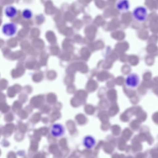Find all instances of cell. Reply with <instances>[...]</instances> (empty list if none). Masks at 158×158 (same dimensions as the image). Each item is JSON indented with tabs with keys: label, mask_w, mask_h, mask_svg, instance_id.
Listing matches in <instances>:
<instances>
[{
	"label": "cell",
	"mask_w": 158,
	"mask_h": 158,
	"mask_svg": "<svg viewBox=\"0 0 158 158\" xmlns=\"http://www.w3.org/2000/svg\"><path fill=\"white\" fill-rule=\"evenodd\" d=\"M132 15L136 20L139 22L143 21L145 20L148 16L147 10L143 6H138L134 9Z\"/></svg>",
	"instance_id": "cell-1"
},
{
	"label": "cell",
	"mask_w": 158,
	"mask_h": 158,
	"mask_svg": "<svg viewBox=\"0 0 158 158\" xmlns=\"http://www.w3.org/2000/svg\"><path fill=\"white\" fill-rule=\"evenodd\" d=\"M140 79L138 75L135 73H131L127 77L125 83L126 85L131 89H135L139 85Z\"/></svg>",
	"instance_id": "cell-2"
},
{
	"label": "cell",
	"mask_w": 158,
	"mask_h": 158,
	"mask_svg": "<svg viewBox=\"0 0 158 158\" xmlns=\"http://www.w3.org/2000/svg\"><path fill=\"white\" fill-rule=\"evenodd\" d=\"M77 71L81 73H85L86 71L85 65L81 62H76L70 64L68 67L67 72L69 74H73Z\"/></svg>",
	"instance_id": "cell-3"
},
{
	"label": "cell",
	"mask_w": 158,
	"mask_h": 158,
	"mask_svg": "<svg viewBox=\"0 0 158 158\" xmlns=\"http://www.w3.org/2000/svg\"><path fill=\"white\" fill-rule=\"evenodd\" d=\"M3 33L8 36H12L16 33L17 30L16 25L13 23H8L4 24L2 27Z\"/></svg>",
	"instance_id": "cell-4"
},
{
	"label": "cell",
	"mask_w": 158,
	"mask_h": 158,
	"mask_svg": "<svg viewBox=\"0 0 158 158\" xmlns=\"http://www.w3.org/2000/svg\"><path fill=\"white\" fill-rule=\"evenodd\" d=\"M64 131V129L63 126L59 124H54L51 130L52 134L55 137H59L62 136Z\"/></svg>",
	"instance_id": "cell-5"
},
{
	"label": "cell",
	"mask_w": 158,
	"mask_h": 158,
	"mask_svg": "<svg viewBox=\"0 0 158 158\" xmlns=\"http://www.w3.org/2000/svg\"><path fill=\"white\" fill-rule=\"evenodd\" d=\"M83 143L84 146L87 148H93L96 143L95 139L91 135L87 136L84 138Z\"/></svg>",
	"instance_id": "cell-6"
},
{
	"label": "cell",
	"mask_w": 158,
	"mask_h": 158,
	"mask_svg": "<svg viewBox=\"0 0 158 158\" xmlns=\"http://www.w3.org/2000/svg\"><path fill=\"white\" fill-rule=\"evenodd\" d=\"M117 7L121 11H126L129 8V2L128 0H120L117 4Z\"/></svg>",
	"instance_id": "cell-7"
},
{
	"label": "cell",
	"mask_w": 158,
	"mask_h": 158,
	"mask_svg": "<svg viewBox=\"0 0 158 158\" xmlns=\"http://www.w3.org/2000/svg\"><path fill=\"white\" fill-rule=\"evenodd\" d=\"M17 10L14 6H7L5 9V13L9 18H12L15 16Z\"/></svg>",
	"instance_id": "cell-8"
},
{
	"label": "cell",
	"mask_w": 158,
	"mask_h": 158,
	"mask_svg": "<svg viewBox=\"0 0 158 158\" xmlns=\"http://www.w3.org/2000/svg\"><path fill=\"white\" fill-rule=\"evenodd\" d=\"M71 40H65L62 44L63 48L68 53L72 52L73 50V47L71 43Z\"/></svg>",
	"instance_id": "cell-9"
},
{
	"label": "cell",
	"mask_w": 158,
	"mask_h": 158,
	"mask_svg": "<svg viewBox=\"0 0 158 158\" xmlns=\"http://www.w3.org/2000/svg\"><path fill=\"white\" fill-rule=\"evenodd\" d=\"M48 57V55L45 52H43L41 53L40 60V66H45L46 65Z\"/></svg>",
	"instance_id": "cell-10"
},
{
	"label": "cell",
	"mask_w": 158,
	"mask_h": 158,
	"mask_svg": "<svg viewBox=\"0 0 158 158\" xmlns=\"http://www.w3.org/2000/svg\"><path fill=\"white\" fill-rule=\"evenodd\" d=\"M48 41L51 44H54L56 42V39L54 35L51 33H48L46 35Z\"/></svg>",
	"instance_id": "cell-11"
},
{
	"label": "cell",
	"mask_w": 158,
	"mask_h": 158,
	"mask_svg": "<svg viewBox=\"0 0 158 158\" xmlns=\"http://www.w3.org/2000/svg\"><path fill=\"white\" fill-rule=\"evenodd\" d=\"M22 15L24 18L28 19L31 18L32 13L30 10L25 9L23 11Z\"/></svg>",
	"instance_id": "cell-12"
},
{
	"label": "cell",
	"mask_w": 158,
	"mask_h": 158,
	"mask_svg": "<svg viewBox=\"0 0 158 158\" xmlns=\"http://www.w3.org/2000/svg\"><path fill=\"white\" fill-rule=\"evenodd\" d=\"M34 43L35 46L40 49H43L44 46V44L43 41L40 39L35 40Z\"/></svg>",
	"instance_id": "cell-13"
},
{
	"label": "cell",
	"mask_w": 158,
	"mask_h": 158,
	"mask_svg": "<svg viewBox=\"0 0 158 158\" xmlns=\"http://www.w3.org/2000/svg\"><path fill=\"white\" fill-rule=\"evenodd\" d=\"M57 76L56 72L53 70H50L47 73V77L50 80H53Z\"/></svg>",
	"instance_id": "cell-14"
},
{
	"label": "cell",
	"mask_w": 158,
	"mask_h": 158,
	"mask_svg": "<svg viewBox=\"0 0 158 158\" xmlns=\"http://www.w3.org/2000/svg\"><path fill=\"white\" fill-rule=\"evenodd\" d=\"M50 50L52 55H56L59 53L60 49L57 46H53L50 48Z\"/></svg>",
	"instance_id": "cell-15"
},
{
	"label": "cell",
	"mask_w": 158,
	"mask_h": 158,
	"mask_svg": "<svg viewBox=\"0 0 158 158\" xmlns=\"http://www.w3.org/2000/svg\"><path fill=\"white\" fill-rule=\"evenodd\" d=\"M81 58L83 60H86L88 56V52L85 48H82L80 51Z\"/></svg>",
	"instance_id": "cell-16"
},
{
	"label": "cell",
	"mask_w": 158,
	"mask_h": 158,
	"mask_svg": "<svg viewBox=\"0 0 158 158\" xmlns=\"http://www.w3.org/2000/svg\"><path fill=\"white\" fill-rule=\"evenodd\" d=\"M74 81V76L73 74H69L65 78L64 81L66 83L70 84Z\"/></svg>",
	"instance_id": "cell-17"
},
{
	"label": "cell",
	"mask_w": 158,
	"mask_h": 158,
	"mask_svg": "<svg viewBox=\"0 0 158 158\" xmlns=\"http://www.w3.org/2000/svg\"><path fill=\"white\" fill-rule=\"evenodd\" d=\"M34 79L36 82L41 81L43 79V75L41 73H40L35 74L34 76Z\"/></svg>",
	"instance_id": "cell-18"
},
{
	"label": "cell",
	"mask_w": 158,
	"mask_h": 158,
	"mask_svg": "<svg viewBox=\"0 0 158 158\" xmlns=\"http://www.w3.org/2000/svg\"><path fill=\"white\" fill-rule=\"evenodd\" d=\"M60 58L63 60L69 61L70 59V56L69 53L64 52L60 55Z\"/></svg>",
	"instance_id": "cell-19"
},
{
	"label": "cell",
	"mask_w": 158,
	"mask_h": 158,
	"mask_svg": "<svg viewBox=\"0 0 158 158\" xmlns=\"http://www.w3.org/2000/svg\"><path fill=\"white\" fill-rule=\"evenodd\" d=\"M81 38L80 37H76L75 38V40H76V41H79L80 40H81Z\"/></svg>",
	"instance_id": "cell-20"
}]
</instances>
